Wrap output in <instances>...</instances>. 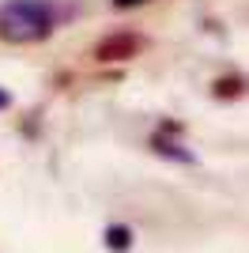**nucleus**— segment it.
I'll use <instances>...</instances> for the list:
<instances>
[{
    "instance_id": "obj_1",
    "label": "nucleus",
    "mask_w": 249,
    "mask_h": 253,
    "mask_svg": "<svg viewBox=\"0 0 249 253\" xmlns=\"http://www.w3.org/2000/svg\"><path fill=\"white\" fill-rule=\"evenodd\" d=\"M53 34V15L42 0H8L0 4V42L31 45Z\"/></svg>"
},
{
    "instance_id": "obj_7",
    "label": "nucleus",
    "mask_w": 249,
    "mask_h": 253,
    "mask_svg": "<svg viewBox=\"0 0 249 253\" xmlns=\"http://www.w3.org/2000/svg\"><path fill=\"white\" fill-rule=\"evenodd\" d=\"M8 106H11V95L4 91V87H0V110H8Z\"/></svg>"
},
{
    "instance_id": "obj_6",
    "label": "nucleus",
    "mask_w": 249,
    "mask_h": 253,
    "mask_svg": "<svg viewBox=\"0 0 249 253\" xmlns=\"http://www.w3.org/2000/svg\"><path fill=\"white\" fill-rule=\"evenodd\" d=\"M117 8H140V4H147V0H114Z\"/></svg>"
},
{
    "instance_id": "obj_2",
    "label": "nucleus",
    "mask_w": 249,
    "mask_h": 253,
    "mask_svg": "<svg viewBox=\"0 0 249 253\" xmlns=\"http://www.w3.org/2000/svg\"><path fill=\"white\" fill-rule=\"evenodd\" d=\"M144 49V38L132 31H117V34H106L102 42L94 45V61L102 64H117V61H128V57H136V53Z\"/></svg>"
},
{
    "instance_id": "obj_5",
    "label": "nucleus",
    "mask_w": 249,
    "mask_h": 253,
    "mask_svg": "<svg viewBox=\"0 0 249 253\" xmlns=\"http://www.w3.org/2000/svg\"><path fill=\"white\" fill-rule=\"evenodd\" d=\"M242 91V80H219L215 84V98H234Z\"/></svg>"
},
{
    "instance_id": "obj_3",
    "label": "nucleus",
    "mask_w": 249,
    "mask_h": 253,
    "mask_svg": "<svg viewBox=\"0 0 249 253\" xmlns=\"http://www.w3.org/2000/svg\"><path fill=\"white\" fill-rule=\"evenodd\" d=\"M106 246L117 253H124L128 246H132V231L128 227H121V223H114V227H106Z\"/></svg>"
},
{
    "instance_id": "obj_4",
    "label": "nucleus",
    "mask_w": 249,
    "mask_h": 253,
    "mask_svg": "<svg viewBox=\"0 0 249 253\" xmlns=\"http://www.w3.org/2000/svg\"><path fill=\"white\" fill-rule=\"evenodd\" d=\"M151 144H155L159 155H170V159H177V163H193V155H189V151H181L177 144H170V140H163V136H155Z\"/></svg>"
}]
</instances>
